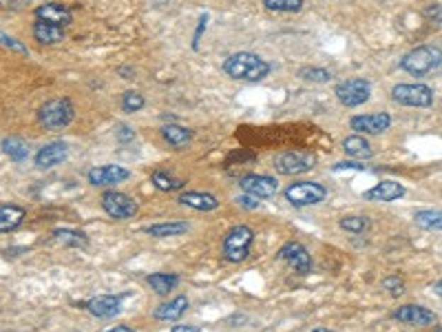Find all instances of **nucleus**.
Masks as SVG:
<instances>
[{"label": "nucleus", "instance_id": "1", "mask_svg": "<svg viewBox=\"0 0 442 332\" xmlns=\"http://www.w3.org/2000/svg\"><path fill=\"white\" fill-rule=\"evenodd\" d=\"M224 71L226 76L232 80H242V82H261L264 78L270 76L272 65L264 60L261 55L250 53V51H239L232 53L224 60Z\"/></svg>", "mask_w": 442, "mask_h": 332}, {"label": "nucleus", "instance_id": "2", "mask_svg": "<svg viewBox=\"0 0 442 332\" xmlns=\"http://www.w3.org/2000/svg\"><path fill=\"white\" fill-rule=\"evenodd\" d=\"M254 244V231L246 224L232 226L221 242V255L228 264H244Z\"/></svg>", "mask_w": 442, "mask_h": 332}, {"label": "nucleus", "instance_id": "3", "mask_svg": "<svg viewBox=\"0 0 442 332\" xmlns=\"http://www.w3.org/2000/svg\"><path fill=\"white\" fill-rule=\"evenodd\" d=\"M442 65V49L434 47V45H422L412 49L409 53L402 55L400 60V69L407 71L409 76H427L434 69H438Z\"/></svg>", "mask_w": 442, "mask_h": 332}, {"label": "nucleus", "instance_id": "4", "mask_svg": "<svg viewBox=\"0 0 442 332\" xmlns=\"http://www.w3.org/2000/svg\"><path fill=\"white\" fill-rule=\"evenodd\" d=\"M73 118H76V106L69 98H53L49 102H45L38 111V120L45 128L49 131H60V128H67Z\"/></svg>", "mask_w": 442, "mask_h": 332}, {"label": "nucleus", "instance_id": "5", "mask_svg": "<svg viewBox=\"0 0 442 332\" xmlns=\"http://www.w3.org/2000/svg\"><path fill=\"white\" fill-rule=\"evenodd\" d=\"M285 201L294 209H305V206H317L327 197V189L319 182H294L285 189Z\"/></svg>", "mask_w": 442, "mask_h": 332}, {"label": "nucleus", "instance_id": "6", "mask_svg": "<svg viewBox=\"0 0 442 332\" xmlns=\"http://www.w3.org/2000/svg\"><path fill=\"white\" fill-rule=\"evenodd\" d=\"M392 100L402 106L427 109L434 104V89L427 84H396L392 89Z\"/></svg>", "mask_w": 442, "mask_h": 332}, {"label": "nucleus", "instance_id": "7", "mask_svg": "<svg viewBox=\"0 0 442 332\" xmlns=\"http://www.w3.org/2000/svg\"><path fill=\"white\" fill-rule=\"evenodd\" d=\"M100 204L104 209V213L108 217H113V219H133L140 211L137 206V201L131 197V195H126L122 191H106L102 193V199H100Z\"/></svg>", "mask_w": 442, "mask_h": 332}, {"label": "nucleus", "instance_id": "8", "mask_svg": "<svg viewBox=\"0 0 442 332\" xmlns=\"http://www.w3.org/2000/svg\"><path fill=\"white\" fill-rule=\"evenodd\" d=\"M334 94H336V98L343 106L354 109V106H361V104H365L367 100H370L372 84L367 80H363V78H349V80H343V82L336 84Z\"/></svg>", "mask_w": 442, "mask_h": 332}, {"label": "nucleus", "instance_id": "9", "mask_svg": "<svg viewBox=\"0 0 442 332\" xmlns=\"http://www.w3.org/2000/svg\"><path fill=\"white\" fill-rule=\"evenodd\" d=\"M317 166V157L310 153L285 151L274 157V171L279 175H303Z\"/></svg>", "mask_w": 442, "mask_h": 332}, {"label": "nucleus", "instance_id": "10", "mask_svg": "<svg viewBox=\"0 0 442 332\" xmlns=\"http://www.w3.org/2000/svg\"><path fill=\"white\" fill-rule=\"evenodd\" d=\"M276 260L285 262L290 268H294L299 275H310L312 268H314V262H312L310 250L301 244V242H288L279 248L276 253Z\"/></svg>", "mask_w": 442, "mask_h": 332}, {"label": "nucleus", "instance_id": "11", "mask_svg": "<svg viewBox=\"0 0 442 332\" xmlns=\"http://www.w3.org/2000/svg\"><path fill=\"white\" fill-rule=\"evenodd\" d=\"M89 184L96 189H108L115 187V184H122L131 177V171L124 169L120 164H104V166H96V169L89 171Z\"/></svg>", "mask_w": 442, "mask_h": 332}, {"label": "nucleus", "instance_id": "12", "mask_svg": "<svg viewBox=\"0 0 442 332\" xmlns=\"http://www.w3.org/2000/svg\"><path fill=\"white\" fill-rule=\"evenodd\" d=\"M349 126H352V131H358V135H380L392 126V116L387 111H380V114H363L349 120Z\"/></svg>", "mask_w": 442, "mask_h": 332}, {"label": "nucleus", "instance_id": "13", "mask_svg": "<svg viewBox=\"0 0 442 332\" xmlns=\"http://www.w3.org/2000/svg\"><path fill=\"white\" fill-rule=\"evenodd\" d=\"M239 189L248 195H254L259 199H268V197H274L276 191H279V182L270 175H256V173H250V175H244L239 177Z\"/></svg>", "mask_w": 442, "mask_h": 332}, {"label": "nucleus", "instance_id": "14", "mask_svg": "<svg viewBox=\"0 0 442 332\" xmlns=\"http://www.w3.org/2000/svg\"><path fill=\"white\" fill-rule=\"evenodd\" d=\"M394 319L400 321V323H407V326H431L436 323V312H431L429 308L425 306H418V304H404L400 306L396 312H394Z\"/></svg>", "mask_w": 442, "mask_h": 332}, {"label": "nucleus", "instance_id": "15", "mask_svg": "<svg viewBox=\"0 0 442 332\" xmlns=\"http://www.w3.org/2000/svg\"><path fill=\"white\" fill-rule=\"evenodd\" d=\"M86 310L98 319H113L122 312V297L120 294H98L86 301Z\"/></svg>", "mask_w": 442, "mask_h": 332}, {"label": "nucleus", "instance_id": "16", "mask_svg": "<svg viewBox=\"0 0 442 332\" xmlns=\"http://www.w3.org/2000/svg\"><path fill=\"white\" fill-rule=\"evenodd\" d=\"M35 21H42V23H49V25H55V27H69L71 21H73V13L67 5H60V3H45L40 7H35Z\"/></svg>", "mask_w": 442, "mask_h": 332}, {"label": "nucleus", "instance_id": "17", "mask_svg": "<svg viewBox=\"0 0 442 332\" xmlns=\"http://www.w3.org/2000/svg\"><path fill=\"white\" fill-rule=\"evenodd\" d=\"M69 157V146L64 142H49L42 149H38L33 162L38 169H53V166L62 164Z\"/></svg>", "mask_w": 442, "mask_h": 332}, {"label": "nucleus", "instance_id": "18", "mask_svg": "<svg viewBox=\"0 0 442 332\" xmlns=\"http://www.w3.org/2000/svg\"><path fill=\"white\" fill-rule=\"evenodd\" d=\"M177 201L181 206H188L199 213H212L219 209V199L212 193H204V191H183Z\"/></svg>", "mask_w": 442, "mask_h": 332}, {"label": "nucleus", "instance_id": "19", "mask_svg": "<svg viewBox=\"0 0 442 332\" xmlns=\"http://www.w3.org/2000/svg\"><path fill=\"white\" fill-rule=\"evenodd\" d=\"M404 187L402 184H398V182H394V179H385V182H380V184H376V187H372L370 191H365L363 193V199H367V201H396V199H400V197H404Z\"/></svg>", "mask_w": 442, "mask_h": 332}, {"label": "nucleus", "instance_id": "20", "mask_svg": "<svg viewBox=\"0 0 442 332\" xmlns=\"http://www.w3.org/2000/svg\"><path fill=\"white\" fill-rule=\"evenodd\" d=\"M188 297L186 294H179V297L171 299V301H166V304H159L155 310H153V317L157 321H177L181 319L183 315H186V310H188Z\"/></svg>", "mask_w": 442, "mask_h": 332}, {"label": "nucleus", "instance_id": "21", "mask_svg": "<svg viewBox=\"0 0 442 332\" xmlns=\"http://www.w3.org/2000/svg\"><path fill=\"white\" fill-rule=\"evenodd\" d=\"M27 211L18 204H3L0 206V233H13L23 226Z\"/></svg>", "mask_w": 442, "mask_h": 332}, {"label": "nucleus", "instance_id": "22", "mask_svg": "<svg viewBox=\"0 0 442 332\" xmlns=\"http://www.w3.org/2000/svg\"><path fill=\"white\" fill-rule=\"evenodd\" d=\"M343 151H345V155H349L352 160H358V162L374 157L372 144L367 142L363 135H358V133L356 135H349V138L343 140Z\"/></svg>", "mask_w": 442, "mask_h": 332}, {"label": "nucleus", "instance_id": "23", "mask_svg": "<svg viewBox=\"0 0 442 332\" xmlns=\"http://www.w3.org/2000/svg\"><path fill=\"white\" fill-rule=\"evenodd\" d=\"M33 38H35V43L47 45V47L58 45V43L64 40V29L49 25V23H42V21H35L33 23Z\"/></svg>", "mask_w": 442, "mask_h": 332}, {"label": "nucleus", "instance_id": "24", "mask_svg": "<svg viewBox=\"0 0 442 332\" xmlns=\"http://www.w3.org/2000/svg\"><path fill=\"white\" fill-rule=\"evenodd\" d=\"M188 221H164V224H151V226H144L142 231L151 237H157V239H164V237H179L183 233H188Z\"/></svg>", "mask_w": 442, "mask_h": 332}, {"label": "nucleus", "instance_id": "25", "mask_svg": "<svg viewBox=\"0 0 442 332\" xmlns=\"http://www.w3.org/2000/svg\"><path fill=\"white\" fill-rule=\"evenodd\" d=\"M162 138L171 146H175V149H183V146H188L193 142V131L179 124H169L162 128Z\"/></svg>", "mask_w": 442, "mask_h": 332}, {"label": "nucleus", "instance_id": "26", "mask_svg": "<svg viewBox=\"0 0 442 332\" xmlns=\"http://www.w3.org/2000/svg\"><path fill=\"white\" fill-rule=\"evenodd\" d=\"M53 239L58 244L67 248H86L89 246V237L82 231H73V228H58L53 231Z\"/></svg>", "mask_w": 442, "mask_h": 332}, {"label": "nucleus", "instance_id": "27", "mask_svg": "<svg viewBox=\"0 0 442 332\" xmlns=\"http://www.w3.org/2000/svg\"><path fill=\"white\" fill-rule=\"evenodd\" d=\"M149 286L157 292V294H169L171 290H175L179 286V277L173 272H153L146 277Z\"/></svg>", "mask_w": 442, "mask_h": 332}, {"label": "nucleus", "instance_id": "28", "mask_svg": "<svg viewBox=\"0 0 442 332\" xmlns=\"http://www.w3.org/2000/svg\"><path fill=\"white\" fill-rule=\"evenodd\" d=\"M151 182L155 184V189H159V191H164V193L181 191L183 187H186V179L175 177V175L169 173V171H155V173L151 175Z\"/></svg>", "mask_w": 442, "mask_h": 332}, {"label": "nucleus", "instance_id": "29", "mask_svg": "<svg viewBox=\"0 0 442 332\" xmlns=\"http://www.w3.org/2000/svg\"><path fill=\"white\" fill-rule=\"evenodd\" d=\"M0 146H3V153L11 162H27L29 157V144L21 138H5Z\"/></svg>", "mask_w": 442, "mask_h": 332}, {"label": "nucleus", "instance_id": "30", "mask_svg": "<svg viewBox=\"0 0 442 332\" xmlns=\"http://www.w3.org/2000/svg\"><path fill=\"white\" fill-rule=\"evenodd\" d=\"M416 226L425 231H442V211L438 209H422L414 213Z\"/></svg>", "mask_w": 442, "mask_h": 332}, {"label": "nucleus", "instance_id": "31", "mask_svg": "<svg viewBox=\"0 0 442 332\" xmlns=\"http://www.w3.org/2000/svg\"><path fill=\"white\" fill-rule=\"evenodd\" d=\"M339 226H341L345 233L363 235V233L370 231L372 221H370V217H367V215H345V217H341Z\"/></svg>", "mask_w": 442, "mask_h": 332}, {"label": "nucleus", "instance_id": "32", "mask_svg": "<svg viewBox=\"0 0 442 332\" xmlns=\"http://www.w3.org/2000/svg\"><path fill=\"white\" fill-rule=\"evenodd\" d=\"M264 7L281 13H299L303 9V0H264Z\"/></svg>", "mask_w": 442, "mask_h": 332}, {"label": "nucleus", "instance_id": "33", "mask_svg": "<svg viewBox=\"0 0 442 332\" xmlns=\"http://www.w3.org/2000/svg\"><path fill=\"white\" fill-rule=\"evenodd\" d=\"M146 104L144 96L137 94V91H126V94L122 96V109L126 111V114H137V111H142Z\"/></svg>", "mask_w": 442, "mask_h": 332}, {"label": "nucleus", "instance_id": "34", "mask_svg": "<svg viewBox=\"0 0 442 332\" xmlns=\"http://www.w3.org/2000/svg\"><path fill=\"white\" fill-rule=\"evenodd\" d=\"M299 78H303L307 82H327V80H332V71L319 69V67H305L299 71Z\"/></svg>", "mask_w": 442, "mask_h": 332}, {"label": "nucleus", "instance_id": "35", "mask_svg": "<svg viewBox=\"0 0 442 332\" xmlns=\"http://www.w3.org/2000/svg\"><path fill=\"white\" fill-rule=\"evenodd\" d=\"M382 290H387L392 294V297H402L404 294V282L400 280L398 275H392V277H385V280L380 282Z\"/></svg>", "mask_w": 442, "mask_h": 332}, {"label": "nucleus", "instance_id": "36", "mask_svg": "<svg viewBox=\"0 0 442 332\" xmlns=\"http://www.w3.org/2000/svg\"><path fill=\"white\" fill-rule=\"evenodd\" d=\"M237 204L242 206V209H246V211H254V209H259V197H254V195H248V193H244V195H239L237 199Z\"/></svg>", "mask_w": 442, "mask_h": 332}, {"label": "nucleus", "instance_id": "37", "mask_svg": "<svg viewBox=\"0 0 442 332\" xmlns=\"http://www.w3.org/2000/svg\"><path fill=\"white\" fill-rule=\"evenodd\" d=\"M422 16L427 18V21H434V23H442V5H427Z\"/></svg>", "mask_w": 442, "mask_h": 332}, {"label": "nucleus", "instance_id": "38", "mask_svg": "<svg viewBox=\"0 0 442 332\" xmlns=\"http://www.w3.org/2000/svg\"><path fill=\"white\" fill-rule=\"evenodd\" d=\"M115 138L124 144V142H133L135 140V131L131 126H126V124H120L118 126V131H115Z\"/></svg>", "mask_w": 442, "mask_h": 332}, {"label": "nucleus", "instance_id": "39", "mask_svg": "<svg viewBox=\"0 0 442 332\" xmlns=\"http://www.w3.org/2000/svg\"><path fill=\"white\" fill-rule=\"evenodd\" d=\"M0 43H3L5 47H9V49H13V51H18V53H29L25 45H21L16 38H9V35H5V33H0Z\"/></svg>", "mask_w": 442, "mask_h": 332}, {"label": "nucleus", "instance_id": "40", "mask_svg": "<svg viewBox=\"0 0 442 332\" xmlns=\"http://www.w3.org/2000/svg\"><path fill=\"white\" fill-rule=\"evenodd\" d=\"M341 169H354V171H363L365 166L361 162H339L334 164V171H341Z\"/></svg>", "mask_w": 442, "mask_h": 332}, {"label": "nucleus", "instance_id": "41", "mask_svg": "<svg viewBox=\"0 0 442 332\" xmlns=\"http://www.w3.org/2000/svg\"><path fill=\"white\" fill-rule=\"evenodd\" d=\"M27 3H29V0H0V5H3L5 9H21Z\"/></svg>", "mask_w": 442, "mask_h": 332}, {"label": "nucleus", "instance_id": "42", "mask_svg": "<svg viewBox=\"0 0 442 332\" xmlns=\"http://www.w3.org/2000/svg\"><path fill=\"white\" fill-rule=\"evenodd\" d=\"M169 332H199V326H175Z\"/></svg>", "mask_w": 442, "mask_h": 332}, {"label": "nucleus", "instance_id": "43", "mask_svg": "<svg viewBox=\"0 0 442 332\" xmlns=\"http://www.w3.org/2000/svg\"><path fill=\"white\" fill-rule=\"evenodd\" d=\"M104 332H137L133 328H128V326H115V328H110V330H104Z\"/></svg>", "mask_w": 442, "mask_h": 332}, {"label": "nucleus", "instance_id": "44", "mask_svg": "<svg viewBox=\"0 0 442 332\" xmlns=\"http://www.w3.org/2000/svg\"><path fill=\"white\" fill-rule=\"evenodd\" d=\"M434 292H436V294H438V297L442 299V280L434 284Z\"/></svg>", "mask_w": 442, "mask_h": 332}, {"label": "nucleus", "instance_id": "45", "mask_svg": "<svg viewBox=\"0 0 442 332\" xmlns=\"http://www.w3.org/2000/svg\"><path fill=\"white\" fill-rule=\"evenodd\" d=\"M122 76H135V71L133 69H120Z\"/></svg>", "mask_w": 442, "mask_h": 332}, {"label": "nucleus", "instance_id": "46", "mask_svg": "<svg viewBox=\"0 0 442 332\" xmlns=\"http://www.w3.org/2000/svg\"><path fill=\"white\" fill-rule=\"evenodd\" d=\"M314 332H334V330H327V328H317Z\"/></svg>", "mask_w": 442, "mask_h": 332}]
</instances>
